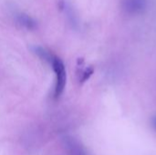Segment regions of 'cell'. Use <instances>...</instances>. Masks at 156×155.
Returning a JSON list of instances; mask_svg holds the SVG:
<instances>
[{
  "instance_id": "277c9868",
  "label": "cell",
  "mask_w": 156,
  "mask_h": 155,
  "mask_svg": "<svg viewBox=\"0 0 156 155\" xmlns=\"http://www.w3.org/2000/svg\"><path fill=\"white\" fill-rule=\"evenodd\" d=\"M18 20H19V22H20L23 26H25L27 28L32 29V28H34V27L36 26L35 21H34L30 16H27V15H21V16H19Z\"/></svg>"
},
{
  "instance_id": "5b68a950",
  "label": "cell",
  "mask_w": 156,
  "mask_h": 155,
  "mask_svg": "<svg viewBox=\"0 0 156 155\" xmlns=\"http://www.w3.org/2000/svg\"><path fill=\"white\" fill-rule=\"evenodd\" d=\"M36 51H37V54L41 58H43L44 60H46V61H48V62H49V63H51L52 59H53L54 57H55V56H53L51 53L48 52L47 50H45V49L42 48H36Z\"/></svg>"
},
{
  "instance_id": "7a4b0ae2",
  "label": "cell",
  "mask_w": 156,
  "mask_h": 155,
  "mask_svg": "<svg viewBox=\"0 0 156 155\" xmlns=\"http://www.w3.org/2000/svg\"><path fill=\"white\" fill-rule=\"evenodd\" d=\"M64 144L70 155H90L86 147L77 139L67 137L64 140Z\"/></svg>"
},
{
  "instance_id": "6da1fadb",
  "label": "cell",
  "mask_w": 156,
  "mask_h": 155,
  "mask_svg": "<svg viewBox=\"0 0 156 155\" xmlns=\"http://www.w3.org/2000/svg\"><path fill=\"white\" fill-rule=\"evenodd\" d=\"M50 64L52 65V69L56 75L54 97H55V99H58L61 96V94L63 93L64 89L66 87V82H67L66 68H65L63 61L57 57H54V58L52 59Z\"/></svg>"
},
{
  "instance_id": "52a82bcc",
  "label": "cell",
  "mask_w": 156,
  "mask_h": 155,
  "mask_svg": "<svg viewBox=\"0 0 156 155\" xmlns=\"http://www.w3.org/2000/svg\"><path fill=\"white\" fill-rule=\"evenodd\" d=\"M151 123H152V126H153L154 130L155 131V132H156V115L155 116H154V117L152 118Z\"/></svg>"
},
{
  "instance_id": "8992f818",
  "label": "cell",
  "mask_w": 156,
  "mask_h": 155,
  "mask_svg": "<svg viewBox=\"0 0 156 155\" xmlns=\"http://www.w3.org/2000/svg\"><path fill=\"white\" fill-rule=\"evenodd\" d=\"M93 72H94V69L92 67H88L85 69L81 70L80 73V82L83 83L87 81L90 78V76L93 74Z\"/></svg>"
},
{
  "instance_id": "3957f363",
  "label": "cell",
  "mask_w": 156,
  "mask_h": 155,
  "mask_svg": "<svg viewBox=\"0 0 156 155\" xmlns=\"http://www.w3.org/2000/svg\"><path fill=\"white\" fill-rule=\"evenodd\" d=\"M123 10L131 15H136L144 12L147 6V0H122Z\"/></svg>"
}]
</instances>
